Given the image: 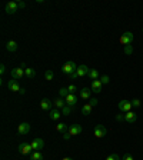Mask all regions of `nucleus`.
<instances>
[{
	"label": "nucleus",
	"instance_id": "dca6fc26",
	"mask_svg": "<svg viewBox=\"0 0 143 160\" xmlns=\"http://www.w3.org/2000/svg\"><path fill=\"white\" fill-rule=\"evenodd\" d=\"M53 106V102H50L49 99H43L42 102H40V109L42 110H50Z\"/></svg>",
	"mask_w": 143,
	"mask_h": 160
},
{
	"label": "nucleus",
	"instance_id": "412c9836",
	"mask_svg": "<svg viewBox=\"0 0 143 160\" xmlns=\"http://www.w3.org/2000/svg\"><path fill=\"white\" fill-rule=\"evenodd\" d=\"M92 110H93V106H92L90 103H86L85 106L82 107V115H83V116H89L92 113Z\"/></svg>",
	"mask_w": 143,
	"mask_h": 160
},
{
	"label": "nucleus",
	"instance_id": "f3484780",
	"mask_svg": "<svg viewBox=\"0 0 143 160\" xmlns=\"http://www.w3.org/2000/svg\"><path fill=\"white\" fill-rule=\"evenodd\" d=\"M6 50L10 51V53H14V51L17 50V43L14 40H9L6 43Z\"/></svg>",
	"mask_w": 143,
	"mask_h": 160
},
{
	"label": "nucleus",
	"instance_id": "c756f323",
	"mask_svg": "<svg viewBox=\"0 0 143 160\" xmlns=\"http://www.w3.org/2000/svg\"><path fill=\"white\" fill-rule=\"evenodd\" d=\"M140 104H142L140 99H133V100H132V106H133V107H140Z\"/></svg>",
	"mask_w": 143,
	"mask_h": 160
},
{
	"label": "nucleus",
	"instance_id": "2f4dec72",
	"mask_svg": "<svg viewBox=\"0 0 143 160\" xmlns=\"http://www.w3.org/2000/svg\"><path fill=\"white\" fill-rule=\"evenodd\" d=\"M106 160H120V157H119V154L113 153V154H110V156H107Z\"/></svg>",
	"mask_w": 143,
	"mask_h": 160
},
{
	"label": "nucleus",
	"instance_id": "473e14b6",
	"mask_svg": "<svg viewBox=\"0 0 143 160\" xmlns=\"http://www.w3.org/2000/svg\"><path fill=\"white\" fill-rule=\"evenodd\" d=\"M132 51H133V49H132V46H124V53L126 54H132Z\"/></svg>",
	"mask_w": 143,
	"mask_h": 160
},
{
	"label": "nucleus",
	"instance_id": "a878e982",
	"mask_svg": "<svg viewBox=\"0 0 143 160\" xmlns=\"http://www.w3.org/2000/svg\"><path fill=\"white\" fill-rule=\"evenodd\" d=\"M69 95V90H67V87H62V89L59 90V96L62 97V99H66V96Z\"/></svg>",
	"mask_w": 143,
	"mask_h": 160
},
{
	"label": "nucleus",
	"instance_id": "20e7f679",
	"mask_svg": "<svg viewBox=\"0 0 143 160\" xmlns=\"http://www.w3.org/2000/svg\"><path fill=\"white\" fill-rule=\"evenodd\" d=\"M133 39H135V34L132 32H126L122 34V37H120V43L124 46H129L132 45V42H133Z\"/></svg>",
	"mask_w": 143,
	"mask_h": 160
},
{
	"label": "nucleus",
	"instance_id": "9b49d317",
	"mask_svg": "<svg viewBox=\"0 0 143 160\" xmlns=\"http://www.w3.org/2000/svg\"><path fill=\"white\" fill-rule=\"evenodd\" d=\"M67 132H69L72 136H77L82 133V126H80V124H72V126H69Z\"/></svg>",
	"mask_w": 143,
	"mask_h": 160
},
{
	"label": "nucleus",
	"instance_id": "7ed1b4c3",
	"mask_svg": "<svg viewBox=\"0 0 143 160\" xmlns=\"http://www.w3.org/2000/svg\"><path fill=\"white\" fill-rule=\"evenodd\" d=\"M19 3L17 1H9L6 3V6H4V10H6L7 14H14V13L19 10Z\"/></svg>",
	"mask_w": 143,
	"mask_h": 160
},
{
	"label": "nucleus",
	"instance_id": "6e6552de",
	"mask_svg": "<svg viewBox=\"0 0 143 160\" xmlns=\"http://www.w3.org/2000/svg\"><path fill=\"white\" fill-rule=\"evenodd\" d=\"M65 102H66L67 106L73 107V106H76V104H77V96H76V95H73V93H69V95L66 96Z\"/></svg>",
	"mask_w": 143,
	"mask_h": 160
},
{
	"label": "nucleus",
	"instance_id": "1a4fd4ad",
	"mask_svg": "<svg viewBox=\"0 0 143 160\" xmlns=\"http://www.w3.org/2000/svg\"><path fill=\"white\" fill-rule=\"evenodd\" d=\"M30 144H32L33 150H34V152H37V150H40V149H43V146H45V140L37 137V139H34Z\"/></svg>",
	"mask_w": 143,
	"mask_h": 160
},
{
	"label": "nucleus",
	"instance_id": "423d86ee",
	"mask_svg": "<svg viewBox=\"0 0 143 160\" xmlns=\"http://www.w3.org/2000/svg\"><path fill=\"white\" fill-rule=\"evenodd\" d=\"M32 144L30 143H20L19 144V152L22 154H32Z\"/></svg>",
	"mask_w": 143,
	"mask_h": 160
},
{
	"label": "nucleus",
	"instance_id": "f8f14e48",
	"mask_svg": "<svg viewBox=\"0 0 143 160\" xmlns=\"http://www.w3.org/2000/svg\"><path fill=\"white\" fill-rule=\"evenodd\" d=\"M89 71H90V69L86 66V64H82V66H79L77 70H76V73H77L79 77H85L89 74Z\"/></svg>",
	"mask_w": 143,
	"mask_h": 160
},
{
	"label": "nucleus",
	"instance_id": "9d476101",
	"mask_svg": "<svg viewBox=\"0 0 143 160\" xmlns=\"http://www.w3.org/2000/svg\"><path fill=\"white\" fill-rule=\"evenodd\" d=\"M102 86H103V83L100 82V79H98V80H93L92 82V92L93 93H100L102 92Z\"/></svg>",
	"mask_w": 143,
	"mask_h": 160
},
{
	"label": "nucleus",
	"instance_id": "39448f33",
	"mask_svg": "<svg viewBox=\"0 0 143 160\" xmlns=\"http://www.w3.org/2000/svg\"><path fill=\"white\" fill-rule=\"evenodd\" d=\"M119 110L120 112H124V113H127V112H132V102H129V100H120L119 102Z\"/></svg>",
	"mask_w": 143,
	"mask_h": 160
},
{
	"label": "nucleus",
	"instance_id": "cd10ccee",
	"mask_svg": "<svg viewBox=\"0 0 143 160\" xmlns=\"http://www.w3.org/2000/svg\"><path fill=\"white\" fill-rule=\"evenodd\" d=\"M70 113H72V107H70V106H67V104H66L65 107L62 109V115H63V116H69Z\"/></svg>",
	"mask_w": 143,
	"mask_h": 160
},
{
	"label": "nucleus",
	"instance_id": "393cba45",
	"mask_svg": "<svg viewBox=\"0 0 143 160\" xmlns=\"http://www.w3.org/2000/svg\"><path fill=\"white\" fill-rule=\"evenodd\" d=\"M67 126H66L65 123H57V126H56V130L57 132H60V133H65V132H67Z\"/></svg>",
	"mask_w": 143,
	"mask_h": 160
},
{
	"label": "nucleus",
	"instance_id": "4c0bfd02",
	"mask_svg": "<svg viewBox=\"0 0 143 160\" xmlns=\"http://www.w3.org/2000/svg\"><path fill=\"white\" fill-rule=\"evenodd\" d=\"M116 120H119V122H122V120H124V116L117 115V116H116Z\"/></svg>",
	"mask_w": 143,
	"mask_h": 160
},
{
	"label": "nucleus",
	"instance_id": "f03ea898",
	"mask_svg": "<svg viewBox=\"0 0 143 160\" xmlns=\"http://www.w3.org/2000/svg\"><path fill=\"white\" fill-rule=\"evenodd\" d=\"M106 133H107V129L104 127L103 124H98V126H95V129H93V135H95V137H98V139L104 137Z\"/></svg>",
	"mask_w": 143,
	"mask_h": 160
},
{
	"label": "nucleus",
	"instance_id": "e433bc0d",
	"mask_svg": "<svg viewBox=\"0 0 143 160\" xmlns=\"http://www.w3.org/2000/svg\"><path fill=\"white\" fill-rule=\"evenodd\" d=\"M123 160H135V159H133V156H132V154H126Z\"/></svg>",
	"mask_w": 143,
	"mask_h": 160
},
{
	"label": "nucleus",
	"instance_id": "72a5a7b5",
	"mask_svg": "<svg viewBox=\"0 0 143 160\" xmlns=\"http://www.w3.org/2000/svg\"><path fill=\"white\" fill-rule=\"evenodd\" d=\"M62 137H63L65 140H69V139L72 137V135L69 133V132H65V133H62Z\"/></svg>",
	"mask_w": 143,
	"mask_h": 160
},
{
	"label": "nucleus",
	"instance_id": "7c9ffc66",
	"mask_svg": "<svg viewBox=\"0 0 143 160\" xmlns=\"http://www.w3.org/2000/svg\"><path fill=\"white\" fill-rule=\"evenodd\" d=\"M100 82H102L103 84H109V82H110V77H109V76H106V74H104V76L100 77Z\"/></svg>",
	"mask_w": 143,
	"mask_h": 160
},
{
	"label": "nucleus",
	"instance_id": "79ce46f5",
	"mask_svg": "<svg viewBox=\"0 0 143 160\" xmlns=\"http://www.w3.org/2000/svg\"><path fill=\"white\" fill-rule=\"evenodd\" d=\"M142 32H143V29H142Z\"/></svg>",
	"mask_w": 143,
	"mask_h": 160
},
{
	"label": "nucleus",
	"instance_id": "6ab92c4d",
	"mask_svg": "<svg viewBox=\"0 0 143 160\" xmlns=\"http://www.w3.org/2000/svg\"><path fill=\"white\" fill-rule=\"evenodd\" d=\"M90 93H92V89H89V87H83V89L80 90V97L82 99H85V100H90Z\"/></svg>",
	"mask_w": 143,
	"mask_h": 160
},
{
	"label": "nucleus",
	"instance_id": "f704fd0d",
	"mask_svg": "<svg viewBox=\"0 0 143 160\" xmlns=\"http://www.w3.org/2000/svg\"><path fill=\"white\" fill-rule=\"evenodd\" d=\"M89 103H90V104H92V106H93V107H96V106H98V104H99L98 99H90V100H89Z\"/></svg>",
	"mask_w": 143,
	"mask_h": 160
},
{
	"label": "nucleus",
	"instance_id": "58836bf2",
	"mask_svg": "<svg viewBox=\"0 0 143 160\" xmlns=\"http://www.w3.org/2000/svg\"><path fill=\"white\" fill-rule=\"evenodd\" d=\"M77 73H76V71H74V73H73V74H70V79H73V80H74V79H77Z\"/></svg>",
	"mask_w": 143,
	"mask_h": 160
},
{
	"label": "nucleus",
	"instance_id": "5701e85b",
	"mask_svg": "<svg viewBox=\"0 0 143 160\" xmlns=\"http://www.w3.org/2000/svg\"><path fill=\"white\" fill-rule=\"evenodd\" d=\"M89 79H92V80H98V79H100L99 77V71L96 70V69H90V71H89Z\"/></svg>",
	"mask_w": 143,
	"mask_h": 160
},
{
	"label": "nucleus",
	"instance_id": "ddd939ff",
	"mask_svg": "<svg viewBox=\"0 0 143 160\" xmlns=\"http://www.w3.org/2000/svg\"><path fill=\"white\" fill-rule=\"evenodd\" d=\"M7 87H9V90H10V92H20V90H22V87H20L19 83H17L14 79H13V80H9V82H7Z\"/></svg>",
	"mask_w": 143,
	"mask_h": 160
},
{
	"label": "nucleus",
	"instance_id": "ea45409f",
	"mask_svg": "<svg viewBox=\"0 0 143 160\" xmlns=\"http://www.w3.org/2000/svg\"><path fill=\"white\" fill-rule=\"evenodd\" d=\"M17 3H19V7H20V9H23V7L26 6V4H25L23 1H17Z\"/></svg>",
	"mask_w": 143,
	"mask_h": 160
},
{
	"label": "nucleus",
	"instance_id": "4be33fe9",
	"mask_svg": "<svg viewBox=\"0 0 143 160\" xmlns=\"http://www.w3.org/2000/svg\"><path fill=\"white\" fill-rule=\"evenodd\" d=\"M25 76H26L27 79H33V77L36 76V71H34V69H32V67H26V69H25Z\"/></svg>",
	"mask_w": 143,
	"mask_h": 160
},
{
	"label": "nucleus",
	"instance_id": "a211bd4d",
	"mask_svg": "<svg viewBox=\"0 0 143 160\" xmlns=\"http://www.w3.org/2000/svg\"><path fill=\"white\" fill-rule=\"evenodd\" d=\"M62 116H63V115H62V112H60V110H57V109L50 110V113H49V117H50L52 120H59Z\"/></svg>",
	"mask_w": 143,
	"mask_h": 160
},
{
	"label": "nucleus",
	"instance_id": "aec40b11",
	"mask_svg": "<svg viewBox=\"0 0 143 160\" xmlns=\"http://www.w3.org/2000/svg\"><path fill=\"white\" fill-rule=\"evenodd\" d=\"M53 106H54V109H63V107L66 106L65 99H62V97H59V99H56V100L53 102Z\"/></svg>",
	"mask_w": 143,
	"mask_h": 160
},
{
	"label": "nucleus",
	"instance_id": "f257e3e1",
	"mask_svg": "<svg viewBox=\"0 0 143 160\" xmlns=\"http://www.w3.org/2000/svg\"><path fill=\"white\" fill-rule=\"evenodd\" d=\"M79 66H76V63L74 62H72V60H69V62H66L65 64H63V67H62V71L65 73V74H73L74 71L77 70Z\"/></svg>",
	"mask_w": 143,
	"mask_h": 160
},
{
	"label": "nucleus",
	"instance_id": "c85d7f7f",
	"mask_svg": "<svg viewBox=\"0 0 143 160\" xmlns=\"http://www.w3.org/2000/svg\"><path fill=\"white\" fill-rule=\"evenodd\" d=\"M67 90H69V93H73V95H74V93L77 92V87H76L74 84H69V86H67Z\"/></svg>",
	"mask_w": 143,
	"mask_h": 160
},
{
	"label": "nucleus",
	"instance_id": "a19ab883",
	"mask_svg": "<svg viewBox=\"0 0 143 160\" xmlns=\"http://www.w3.org/2000/svg\"><path fill=\"white\" fill-rule=\"evenodd\" d=\"M62 160H73L72 157H65V159H62Z\"/></svg>",
	"mask_w": 143,
	"mask_h": 160
},
{
	"label": "nucleus",
	"instance_id": "b1692460",
	"mask_svg": "<svg viewBox=\"0 0 143 160\" xmlns=\"http://www.w3.org/2000/svg\"><path fill=\"white\" fill-rule=\"evenodd\" d=\"M30 160H43V154L40 153V150H37V152H33L32 156H30Z\"/></svg>",
	"mask_w": 143,
	"mask_h": 160
},
{
	"label": "nucleus",
	"instance_id": "0eeeda50",
	"mask_svg": "<svg viewBox=\"0 0 143 160\" xmlns=\"http://www.w3.org/2000/svg\"><path fill=\"white\" fill-rule=\"evenodd\" d=\"M10 74H12V77H13L14 80H20L22 77L25 76V69H22V67H16V69H13V70L10 71Z\"/></svg>",
	"mask_w": 143,
	"mask_h": 160
},
{
	"label": "nucleus",
	"instance_id": "bb28decb",
	"mask_svg": "<svg viewBox=\"0 0 143 160\" xmlns=\"http://www.w3.org/2000/svg\"><path fill=\"white\" fill-rule=\"evenodd\" d=\"M53 77H54V73H53L52 70H46V73H45V79L47 80V82L53 80Z\"/></svg>",
	"mask_w": 143,
	"mask_h": 160
},
{
	"label": "nucleus",
	"instance_id": "4468645a",
	"mask_svg": "<svg viewBox=\"0 0 143 160\" xmlns=\"http://www.w3.org/2000/svg\"><path fill=\"white\" fill-rule=\"evenodd\" d=\"M136 120H137V116H136V113H133V112H127V113L124 115V122H127L129 124H133Z\"/></svg>",
	"mask_w": 143,
	"mask_h": 160
},
{
	"label": "nucleus",
	"instance_id": "2eb2a0df",
	"mask_svg": "<svg viewBox=\"0 0 143 160\" xmlns=\"http://www.w3.org/2000/svg\"><path fill=\"white\" fill-rule=\"evenodd\" d=\"M17 132H19V135H27L30 132V124L29 123H22L17 127Z\"/></svg>",
	"mask_w": 143,
	"mask_h": 160
},
{
	"label": "nucleus",
	"instance_id": "c9c22d12",
	"mask_svg": "<svg viewBox=\"0 0 143 160\" xmlns=\"http://www.w3.org/2000/svg\"><path fill=\"white\" fill-rule=\"evenodd\" d=\"M6 66H4V64H1V66H0V73H1V74H4V73H6Z\"/></svg>",
	"mask_w": 143,
	"mask_h": 160
}]
</instances>
